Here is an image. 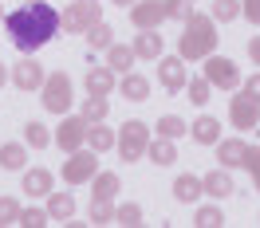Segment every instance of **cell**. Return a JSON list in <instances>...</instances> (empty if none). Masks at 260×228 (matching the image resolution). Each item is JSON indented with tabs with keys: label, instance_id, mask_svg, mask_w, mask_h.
<instances>
[{
	"label": "cell",
	"instance_id": "obj_42",
	"mask_svg": "<svg viewBox=\"0 0 260 228\" xmlns=\"http://www.w3.org/2000/svg\"><path fill=\"white\" fill-rule=\"evenodd\" d=\"M248 55H252V63L260 67V35H252V40H248Z\"/></svg>",
	"mask_w": 260,
	"mask_h": 228
},
{
	"label": "cell",
	"instance_id": "obj_6",
	"mask_svg": "<svg viewBox=\"0 0 260 228\" xmlns=\"http://www.w3.org/2000/svg\"><path fill=\"white\" fill-rule=\"evenodd\" d=\"M99 173V154L95 149H75V154H67L63 162V181L67 185H83V181H91Z\"/></svg>",
	"mask_w": 260,
	"mask_h": 228
},
{
	"label": "cell",
	"instance_id": "obj_41",
	"mask_svg": "<svg viewBox=\"0 0 260 228\" xmlns=\"http://www.w3.org/2000/svg\"><path fill=\"white\" fill-rule=\"evenodd\" d=\"M244 95H248V98H256V102H260V75H252V79L244 83Z\"/></svg>",
	"mask_w": 260,
	"mask_h": 228
},
{
	"label": "cell",
	"instance_id": "obj_11",
	"mask_svg": "<svg viewBox=\"0 0 260 228\" xmlns=\"http://www.w3.org/2000/svg\"><path fill=\"white\" fill-rule=\"evenodd\" d=\"M44 79H48V75H44V67L36 63V59H20V63L12 67V83H16L20 91H40Z\"/></svg>",
	"mask_w": 260,
	"mask_h": 228
},
{
	"label": "cell",
	"instance_id": "obj_5",
	"mask_svg": "<svg viewBox=\"0 0 260 228\" xmlns=\"http://www.w3.org/2000/svg\"><path fill=\"white\" fill-rule=\"evenodd\" d=\"M87 130H91V122L83 114H63V122L55 126V146L63 149V154H75L87 142Z\"/></svg>",
	"mask_w": 260,
	"mask_h": 228
},
{
	"label": "cell",
	"instance_id": "obj_38",
	"mask_svg": "<svg viewBox=\"0 0 260 228\" xmlns=\"http://www.w3.org/2000/svg\"><path fill=\"white\" fill-rule=\"evenodd\" d=\"M0 224H20V205L12 197H0Z\"/></svg>",
	"mask_w": 260,
	"mask_h": 228
},
{
	"label": "cell",
	"instance_id": "obj_36",
	"mask_svg": "<svg viewBox=\"0 0 260 228\" xmlns=\"http://www.w3.org/2000/svg\"><path fill=\"white\" fill-rule=\"evenodd\" d=\"M51 216H48V209H20V224L24 228H44Z\"/></svg>",
	"mask_w": 260,
	"mask_h": 228
},
{
	"label": "cell",
	"instance_id": "obj_33",
	"mask_svg": "<svg viewBox=\"0 0 260 228\" xmlns=\"http://www.w3.org/2000/svg\"><path fill=\"white\" fill-rule=\"evenodd\" d=\"M87 44H91V48H111L114 44V35H111V24H95V28H87Z\"/></svg>",
	"mask_w": 260,
	"mask_h": 228
},
{
	"label": "cell",
	"instance_id": "obj_24",
	"mask_svg": "<svg viewBox=\"0 0 260 228\" xmlns=\"http://www.w3.org/2000/svg\"><path fill=\"white\" fill-rule=\"evenodd\" d=\"M146 154H150V162H154V165H174V162H178V149H174V142H170V138L150 142Z\"/></svg>",
	"mask_w": 260,
	"mask_h": 228
},
{
	"label": "cell",
	"instance_id": "obj_2",
	"mask_svg": "<svg viewBox=\"0 0 260 228\" xmlns=\"http://www.w3.org/2000/svg\"><path fill=\"white\" fill-rule=\"evenodd\" d=\"M213 48H217V20L193 12L185 20V32L178 40V55L181 59H209Z\"/></svg>",
	"mask_w": 260,
	"mask_h": 228
},
{
	"label": "cell",
	"instance_id": "obj_25",
	"mask_svg": "<svg viewBox=\"0 0 260 228\" xmlns=\"http://www.w3.org/2000/svg\"><path fill=\"white\" fill-rule=\"evenodd\" d=\"M87 146L95 149V154L111 149V146H114V134H111V126H103V122H91V130H87Z\"/></svg>",
	"mask_w": 260,
	"mask_h": 228
},
{
	"label": "cell",
	"instance_id": "obj_20",
	"mask_svg": "<svg viewBox=\"0 0 260 228\" xmlns=\"http://www.w3.org/2000/svg\"><path fill=\"white\" fill-rule=\"evenodd\" d=\"M24 193L28 197H48L51 193V173L48 169H28V173H24Z\"/></svg>",
	"mask_w": 260,
	"mask_h": 228
},
{
	"label": "cell",
	"instance_id": "obj_35",
	"mask_svg": "<svg viewBox=\"0 0 260 228\" xmlns=\"http://www.w3.org/2000/svg\"><path fill=\"white\" fill-rule=\"evenodd\" d=\"M111 220H114L111 201H91V224H111Z\"/></svg>",
	"mask_w": 260,
	"mask_h": 228
},
{
	"label": "cell",
	"instance_id": "obj_31",
	"mask_svg": "<svg viewBox=\"0 0 260 228\" xmlns=\"http://www.w3.org/2000/svg\"><path fill=\"white\" fill-rule=\"evenodd\" d=\"M24 142H28V146H36V149H44L51 142V134H48V126H44V122H28V126H24Z\"/></svg>",
	"mask_w": 260,
	"mask_h": 228
},
{
	"label": "cell",
	"instance_id": "obj_44",
	"mask_svg": "<svg viewBox=\"0 0 260 228\" xmlns=\"http://www.w3.org/2000/svg\"><path fill=\"white\" fill-rule=\"evenodd\" d=\"M114 4H118V8H134V0H114Z\"/></svg>",
	"mask_w": 260,
	"mask_h": 228
},
{
	"label": "cell",
	"instance_id": "obj_9",
	"mask_svg": "<svg viewBox=\"0 0 260 228\" xmlns=\"http://www.w3.org/2000/svg\"><path fill=\"white\" fill-rule=\"evenodd\" d=\"M205 79L209 87H221V91H233L237 83H241V71L233 59H221V55H209V63H205Z\"/></svg>",
	"mask_w": 260,
	"mask_h": 228
},
{
	"label": "cell",
	"instance_id": "obj_45",
	"mask_svg": "<svg viewBox=\"0 0 260 228\" xmlns=\"http://www.w3.org/2000/svg\"><path fill=\"white\" fill-rule=\"evenodd\" d=\"M0 24H4V4H0Z\"/></svg>",
	"mask_w": 260,
	"mask_h": 228
},
{
	"label": "cell",
	"instance_id": "obj_19",
	"mask_svg": "<svg viewBox=\"0 0 260 228\" xmlns=\"http://www.w3.org/2000/svg\"><path fill=\"white\" fill-rule=\"evenodd\" d=\"M87 91H91V95H111L114 91V71L111 67H91V71H87Z\"/></svg>",
	"mask_w": 260,
	"mask_h": 228
},
{
	"label": "cell",
	"instance_id": "obj_21",
	"mask_svg": "<svg viewBox=\"0 0 260 228\" xmlns=\"http://www.w3.org/2000/svg\"><path fill=\"white\" fill-rule=\"evenodd\" d=\"M134 59H138V55H134V48H126V44H111V48H107V67H111L114 75H118V71H130Z\"/></svg>",
	"mask_w": 260,
	"mask_h": 228
},
{
	"label": "cell",
	"instance_id": "obj_4",
	"mask_svg": "<svg viewBox=\"0 0 260 228\" xmlns=\"http://www.w3.org/2000/svg\"><path fill=\"white\" fill-rule=\"evenodd\" d=\"M44 110L48 114H67L71 110V79H67V71H51L48 79H44Z\"/></svg>",
	"mask_w": 260,
	"mask_h": 228
},
{
	"label": "cell",
	"instance_id": "obj_16",
	"mask_svg": "<svg viewBox=\"0 0 260 228\" xmlns=\"http://www.w3.org/2000/svg\"><path fill=\"white\" fill-rule=\"evenodd\" d=\"M48 216L67 224V220L75 216V197L71 193H48Z\"/></svg>",
	"mask_w": 260,
	"mask_h": 228
},
{
	"label": "cell",
	"instance_id": "obj_37",
	"mask_svg": "<svg viewBox=\"0 0 260 228\" xmlns=\"http://www.w3.org/2000/svg\"><path fill=\"white\" fill-rule=\"evenodd\" d=\"M244 169H248L252 185L260 189V146H248V149H244Z\"/></svg>",
	"mask_w": 260,
	"mask_h": 228
},
{
	"label": "cell",
	"instance_id": "obj_39",
	"mask_svg": "<svg viewBox=\"0 0 260 228\" xmlns=\"http://www.w3.org/2000/svg\"><path fill=\"white\" fill-rule=\"evenodd\" d=\"M185 87H189V98H193L197 106L209 102V79H193V83H185Z\"/></svg>",
	"mask_w": 260,
	"mask_h": 228
},
{
	"label": "cell",
	"instance_id": "obj_29",
	"mask_svg": "<svg viewBox=\"0 0 260 228\" xmlns=\"http://www.w3.org/2000/svg\"><path fill=\"white\" fill-rule=\"evenodd\" d=\"M107 110H111V106H107V95H91L83 102V118H87V122H103Z\"/></svg>",
	"mask_w": 260,
	"mask_h": 228
},
{
	"label": "cell",
	"instance_id": "obj_14",
	"mask_svg": "<svg viewBox=\"0 0 260 228\" xmlns=\"http://www.w3.org/2000/svg\"><path fill=\"white\" fill-rule=\"evenodd\" d=\"M189 134H193V142H201V146H217L221 142V122L205 114V118H197L193 126H189Z\"/></svg>",
	"mask_w": 260,
	"mask_h": 228
},
{
	"label": "cell",
	"instance_id": "obj_22",
	"mask_svg": "<svg viewBox=\"0 0 260 228\" xmlns=\"http://www.w3.org/2000/svg\"><path fill=\"white\" fill-rule=\"evenodd\" d=\"M95 189H91V193H95V201H114V197H118V189H122V181H118V173H95Z\"/></svg>",
	"mask_w": 260,
	"mask_h": 228
},
{
	"label": "cell",
	"instance_id": "obj_7",
	"mask_svg": "<svg viewBox=\"0 0 260 228\" xmlns=\"http://www.w3.org/2000/svg\"><path fill=\"white\" fill-rule=\"evenodd\" d=\"M229 118H233L237 130H256L260 126V102L241 91V95H233V102H229Z\"/></svg>",
	"mask_w": 260,
	"mask_h": 228
},
{
	"label": "cell",
	"instance_id": "obj_30",
	"mask_svg": "<svg viewBox=\"0 0 260 228\" xmlns=\"http://www.w3.org/2000/svg\"><path fill=\"white\" fill-rule=\"evenodd\" d=\"M193 224H197V228H221V224H225V216H221V209H217V205H201V209H197V216H193Z\"/></svg>",
	"mask_w": 260,
	"mask_h": 228
},
{
	"label": "cell",
	"instance_id": "obj_40",
	"mask_svg": "<svg viewBox=\"0 0 260 228\" xmlns=\"http://www.w3.org/2000/svg\"><path fill=\"white\" fill-rule=\"evenodd\" d=\"M241 16H248L252 24H260V0H244V4H241Z\"/></svg>",
	"mask_w": 260,
	"mask_h": 228
},
{
	"label": "cell",
	"instance_id": "obj_18",
	"mask_svg": "<svg viewBox=\"0 0 260 228\" xmlns=\"http://www.w3.org/2000/svg\"><path fill=\"white\" fill-rule=\"evenodd\" d=\"M201 193H205V189H201V177H193V173H181V177L174 181V197H178L181 205H193Z\"/></svg>",
	"mask_w": 260,
	"mask_h": 228
},
{
	"label": "cell",
	"instance_id": "obj_28",
	"mask_svg": "<svg viewBox=\"0 0 260 228\" xmlns=\"http://www.w3.org/2000/svg\"><path fill=\"white\" fill-rule=\"evenodd\" d=\"M114 224L138 228L142 224V205H134V201H130V205H118V209H114Z\"/></svg>",
	"mask_w": 260,
	"mask_h": 228
},
{
	"label": "cell",
	"instance_id": "obj_10",
	"mask_svg": "<svg viewBox=\"0 0 260 228\" xmlns=\"http://www.w3.org/2000/svg\"><path fill=\"white\" fill-rule=\"evenodd\" d=\"M158 83H162L166 91H181L185 87V59L181 55H162V63H158Z\"/></svg>",
	"mask_w": 260,
	"mask_h": 228
},
{
	"label": "cell",
	"instance_id": "obj_27",
	"mask_svg": "<svg viewBox=\"0 0 260 228\" xmlns=\"http://www.w3.org/2000/svg\"><path fill=\"white\" fill-rule=\"evenodd\" d=\"M181 134H189V126H185V118H178V114H166V118H158V138H181Z\"/></svg>",
	"mask_w": 260,
	"mask_h": 228
},
{
	"label": "cell",
	"instance_id": "obj_34",
	"mask_svg": "<svg viewBox=\"0 0 260 228\" xmlns=\"http://www.w3.org/2000/svg\"><path fill=\"white\" fill-rule=\"evenodd\" d=\"M241 16V0H213V20H237Z\"/></svg>",
	"mask_w": 260,
	"mask_h": 228
},
{
	"label": "cell",
	"instance_id": "obj_12",
	"mask_svg": "<svg viewBox=\"0 0 260 228\" xmlns=\"http://www.w3.org/2000/svg\"><path fill=\"white\" fill-rule=\"evenodd\" d=\"M244 142L241 138H229V142H217V162L225 165V169H237V165H244Z\"/></svg>",
	"mask_w": 260,
	"mask_h": 228
},
{
	"label": "cell",
	"instance_id": "obj_32",
	"mask_svg": "<svg viewBox=\"0 0 260 228\" xmlns=\"http://www.w3.org/2000/svg\"><path fill=\"white\" fill-rule=\"evenodd\" d=\"M162 4H166V20H181L185 24L193 16V0H162Z\"/></svg>",
	"mask_w": 260,
	"mask_h": 228
},
{
	"label": "cell",
	"instance_id": "obj_43",
	"mask_svg": "<svg viewBox=\"0 0 260 228\" xmlns=\"http://www.w3.org/2000/svg\"><path fill=\"white\" fill-rule=\"evenodd\" d=\"M8 79H12V75H8V71H4V63H0V87H4Z\"/></svg>",
	"mask_w": 260,
	"mask_h": 228
},
{
	"label": "cell",
	"instance_id": "obj_3",
	"mask_svg": "<svg viewBox=\"0 0 260 228\" xmlns=\"http://www.w3.org/2000/svg\"><path fill=\"white\" fill-rule=\"evenodd\" d=\"M114 146H118V158H122V162H138L150 146V126L138 122V118H130L126 126L114 134Z\"/></svg>",
	"mask_w": 260,
	"mask_h": 228
},
{
	"label": "cell",
	"instance_id": "obj_13",
	"mask_svg": "<svg viewBox=\"0 0 260 228\" xmlns=\"http://www.w3.org/2000/svg\"><path fill=\"white\" fill-rule=\"evenodd\" d=\"M134 55L138 59H162V32H138L134 35Z\"/></svg>",
	"mask_w": 260,
	"mask_h": 228
},
{
	"label": "cell",
	"instance_id": "obj_17",
	"mask_svg": "<svg viewBox=\"0 0 260 228\" xmlns=\"http://www.w3.org/2000/svg\"><path fill=\"white\" fill-rule=\"evenodd\" d=\"M118 87H122V95H126L130 102H146L150 98V79H142L138 71H126V79L118 83Z\"/></svg>",
	"mask_w": 260,
	"mask_h": 228
},
{
	"label": "cell",
	"instance_id": "obj_15",
	"mask_svg": "<svg viewBox=\"0 0 260 228\" xmlns=\"http://www.w3.org/2000/svg\"><path fill=\"white\" fill-rule=\"evenodd\" d=\"M201 189H205L213 201H225V197L233 193V181H229L225 169H213V173H205V177H201Z\"/></svg>",
	"mask_w": 260,
	"mask_h": 228
},
{
	"label": "cell",
	"instance_id": "obj_8",
	"mask_svg": "<svg viewBox=\"0 0 260 228\" xmlns=\"http://www.w3.org/2000/svg\"><path fill=\"white\" fill-rule=\"evenodd\" d=\"M166 20V4L162 0H138L134 8H130V24L138 28V32H158Z\"/></svg>",
	"mask_w": 260,
	"mask_h": 228
},
{
	"label": "cell",
	"instance_id": "obj_26",
	"mask_svg": "<svg viewBox=\"0 0 260 228\" xmlns=\"http://www.w3.org/2000/svg\"><path fill=\"white\" fill-rule=\"evenodd\" d=\"M71 8H75V16H79V24H83V28H95V24H103L99 0H75Z\"/></svg>",
	"mask_w": 260,
	"mask_h": 228
},
{
	"label": "cell",
	"instance_id": "obj_1",
	"mask_svg": "<svg viewBox=\"0 0 260 228\" xmlns=\"http://www.w3.org/2000/svg\"><path fill=\"white\" fill-rule=\"evenodd\" d=\"M4 32H8L16 51L32 55V51H40L44 44L55 40V32H59V8H51L48 0H28V4H20L16 12L4 16Z\"/></svg>",
	"mask_w": 260,
	"mask_h": 228
},
{
	"label": "cell",
	"instance_id": "obj_23",
	"mask_svg": "<svg viewBox=\"0 0 260 228\" xmlns=\"http://www.w3.org/2000/svg\"><path fill=\"white\" fill-rule=\"evenodd\" d=\"M24 162H28V149L20 142H4L0 146V169H24Z\"/></svg>",
	"mask_w": 260,
	"mask_h": 228
}]
</instances>
